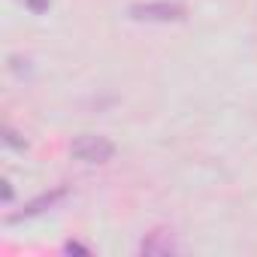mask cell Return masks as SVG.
<instances>
[{
    "mask_svg": "<svg viewBox=\"0 0 257 257\" xmlns=\"http://www.w3.org/2000/svg\"><path fill=\"white\" fill-rule=\"evenodd\" d=\"M134 22H161V25H170V22H185L188 10L182 4H173V0H152V4H134L127 10Z\"/></svg>",
    "mask_w": 257,
    "mask_h": 257,
    "instance_id": "1",
    "label": "cell"
},
{
    "mask_svg": "<svg viewBox=\"0 0 257 257\" xmlns=\"http://www.w3.org/2000/svg\"><path fill=\"white\" fill-rule=\"evenodd\" d=\"M70 155H73L76 161H85V164H106V161H112L115 146H112L106 137L82 134V137H76V140H73Z\"/></svg>",
    "mask_w": 257,
    "mask_h": 257,
    "instance_id": "2",
    "label": "cell"
},
{
    "mask_svg": "<svg viewBox=\"0 0 257 257\" xmlns=\"http://www.w3.org/2000/svg\"><path fill=\"white\" fill-rule=\"evenodd\" d=\"M67 197V188H55V191H49V194H40L37 200H31V203H25V209L22 212H16V215H10V221L16 224V221H25V218H34V215H43V212H49V209H55L61 200Z\"/></svg>",
    "mask_w": 257,
    "mask_h": 257,
    "instance_id": "3",
    "label": "cell"
},
{
    "mask_svg": "<svg viewBox=\"0 0 257 257\" xmlns=\"http://www.w3.org/2000/svg\"><path fill=\"white\" fill-rule=\"evenodd\" d=\"M140 251L143 254H173L176 245H173V236L167 230H155V233H149V239H143Z\"/></svg>",
    "mask_w": 257,
    "mask_h": 257,
    "instance_id": "4",
    "label": "cell"
},
{
    "mask_svg": "<svg viewBox=\"0 0 257 257\" xmlns=\"http://www.w3.org/2000/svg\"><path fill=\"white\" fill-rule=\"evenodd\" d=\"M4 143L13 146V149H25V140H19V134L13 131V127H7V131H4Z\"/></svg>",
    "mask_w": 257,
    "mask_h": 257,
    "instance_id": "5",
    "label": "cell"
},
{
    "mask_svg": "<svg viewBox=\"0 0 257 257\" xmlns=\"http://www.w3.org/2000/svg\"><path fill=\"white\" fill-rule=\"evenodd\" d=\"M64 254H91V248L82 245V242H73V239H70V242L64 245Z\"/></svg>",
    "mask_w": 257,
    "mask_h": 257,
    "instance_id": "6",
    "label": "cell"
},
{
    "mask_svg": "<svg viewBox=\"0 0 257 257\" xmlns=\"http://www.w3.org/2000/svg\"><path fill=\"white\" fill-rule=\"evenodd\" d=\"M28 7H31L34 13H46V10H49V0H28Z\"/></svg>",
    "mask_w": 257,
    "mask_h": 257,
    "instance_id": "7",
    "label": "cell"
},
{
    "mask_svg": "<svg viewBox=\"0 0 257 257\" xmlns=\"http://www.w3.org/2000/svg\"><path fill=\"white\" fill-rule=\"evenodd\" d=\"M0 185H4V203H10V200H13V185H10V179H4Z\"/></svg>",
    "mask_w": 257,
    "mask_h": 257,
    "instance_id": "8",
    "label": "cell"
}]
</instances>
